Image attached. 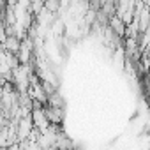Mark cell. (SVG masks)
Wrapping results in <instances>:
<instances>
[{
  "label": "cell",
  "instance_id": "1",
  "mask_svg": "<svg viewBox=\"0 0 150 150\" xmlns=\"http://www.w3.org/2000/svg\"><path fill=\"white\" fill-rule=\"evenodd\" d=\"M21 37L16 35V34H7L4 39H2V48L6 51H11V53H18L20 48H21Z\"/></svg>",
  "mask_w": 150,
  "mask_h": 150
},
{
  "label": "cell",
  "instance_id": "2",
  "mask_svg": "<svg viewBox=\"0 0 150 150\" xmlns=\"http://www.w3.org/2000/svg\"><path fill=\"white\" fill-rule=\"evenodd\" d=\"M44 108H46V115H48V118H50V122H51V124H57V125H60V124L64 122V117H65V113H64V108L51 106V104H46Z\"/></svg>",
  "mask_w": 150,
  "mask_h": 150
},
{
  "label": "cell",
  "instance_id": "3",
  "mask_svg": "<svg viewBox=\"0 0 150 150\" xmlns=\"http://www.w3.org/2000/svg\"><path fill=\"white\" fill-rule=\"evenodd\" d=\"M108 25L115 30V34L117 35H120V37H125V32H127V23L118 16V14H113V16H110V21H108Z\"/></svg>",
  "mask_w": 150,
  "mask_h": 150
},
{
  "label": "cell",
  "instance_id": "4",
  "mask_svg": "<svg viewBox=\"0 0 150 150\" xmlns=\"http://www.w3.org/2000/svg\"><path fill=\"white\" fill-rule=\"evenodd\" d=\"M48 104H51V106H58V108H65V99L62 97V94H58V92L55 90L53 94L48 96Z\"/></svg>",
  "mask_w": 150,
  "mask_h": 150
}]
</instances>
